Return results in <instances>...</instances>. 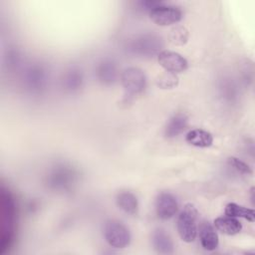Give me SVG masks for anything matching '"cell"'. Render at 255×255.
Segmentation results:
<instances>
[{
  "mask_svg": "<svg viewBox=\"0 0 255 255\" xmlns=\"http://www.w3.org/2000/svg\"><path fill=\"white\" fill-rule=\"evenodd\" d=\"M1 209V235H0V254H3L12 244L15 236V217L16 206L11 192L1 187L0 192Z\"/></svg>",
  "mask_w": 255,
  "mask_h": 255,
  "instance_id": "cell-1",
  "label": "cell"
},
{
  "mask_svg": "<svg viewBox=\"0 0 255 255\" xmlns=\"http://www.w3.org/2000/svg\"><path fill=\"white\" fill-rule=\"evenodd\" d=\"M197 216L196 207L191 203H186L177 218V231L182 241L190 243L196 238Z\"/></svg>",
  "mask_w": 255,
  "mask_h": 255,
  "instance_id": "cell-2",
  "label": "cell"
},
{
  "mask_svg": "<svg viewBox=\"0 0 255 255\" xmlns=\"http://www.w3.org/2000/svg\"><path fill=\"white\" fill-rule=\"evenodd\" d=\"M162 38L155 33H144L134 38L130 44V51L140 57L157 56L163 48Z\"/></svg>",
  "mask_w": 255,
  "mask_h": 255,
  "instance_id": "cell-3",
  "label": "cell"
},
{
  "mask_svg": "<svg viewBox=\"0 0 255 255\" xmlns=\"http://www.w3.org/2000/svg\"><path fill=\"white\" fill-rule=\"evenodd\" d=\"M104 237L107 243L118 249L126 248L130 243V232L120 220L110 219L104 225Z\"/></svg>",
  "mask_w": 255,
  "mask_h": 255,
  "instance_id": "cell-4",
  "label": "cell"
},
{
  "mask_svg": "<svg viewBox=\"0 0 255 255\" xmlns=\"http://www.w3.org/2000/svg\"><path fill=\"white\" fill-rule=\"evenodd\" d=\"M122 86L128 96L142 93L146 87V76L144 72L136 67H129L121 75Z\"/></svg>",
  "mask_w": 255,
  "mask_h": 255,
  "instance_id": "cell-5",
  "label": "cell"
},
{
  "mask_svg": "<svg viewBox=\"0 0 255 255\" xmlns=\"http://www.w3.org/2000/svg\"><path fill=\"white\" fill-rule=\"evenodd\" d=\"M76 171L70 165L58 164L48 175V184L56 190H67L76 181Z\"/></svg>",
  "mask_w": 255,
  "mask_h": 255,
  "instance_id": "cell-6",
  "label": "cell"
},
{
  "mask_svg": "<svg viewBox=\"0 0 255 255\" xmlns=\"http://www.w3.org/2000/svg\"><path fill=\"white\" fill-rule=\"evenodd\" d=\"M149 18L158 26H168L176 24L182 19V11L176 6L161 3L149 12Z\"/></svg>",
  "mask_w": 255,
  "mask_h": 255,
  "instance_id": "cell-7",
  "label": "cell"
},
{
  "mask_svg": "<svg viewBox=\"0 0 255 255\" xmlns=\"http://www.w3.org/2000/svg\"><path fill=\"white\" fill-rule=\"evenodd\" d=\"M157 61H158V64L166 72L173 73V74L182 73L188 68L187 60L180 54L173 51L162 50L157 55Z\"/></svg>",
  "mask_w": 255,
  "mask_h": 255,
  "instance_id": "cell-8",
  "label": "cell"
},
{
  "mask_svg": "<svg viewBox=\"0 0 255 255\" xmlns=\"http://www.w3.org/2000/svg\"><path fill=\"white\" fill-rule=\"evenodd\" d=\"M178 210V202L176 197L167 191L157 194L155 198L156 215L161 220H167L173 217Z\"/></svg>",
  "mask_w": 255,
  "mask_h": 255,
  "instance_id": "cell-9",
  "label": "cell"
},
{
  "mask_svg": "<svg viewBox=\"0 0 255 255\" xmlns=\"http://www.w3.org/2000/svg\"><path fill=\"white\" fill-rule=\"evenodd\" d=\"M25 84L32 92H41L47 85L48 75L46 70L40 65L31 66L25 75Z\"/></svg>",
  "mask_w": 255,
  "mask_h": 255,
  "instance_id": "cell-10",
  "label": "cell"
},
{
  "mask_svg": "<svg viewBox=\"0 0 255 255\" xmlns=\"http://www.w3.org/2000/svg\"><path fill=\"white\" fill-rule=\"evenodd\" d=\"M199 239L201 246L207 251H213L218 247L219 239L214 226L206 220H203L199 225Z\"/></svg>",
  "mask_w": 255,
  "mask_h": 255,
  "instance_id": "cell-11",
  "label": "cell"
},
{
  "mask_svg": "<svg viewBox=\"0 0 255 255\" xmlns=\"http://www.w3.org/2000/svg\"><path fill=\"white\" fill-rule=\"evenodd\" d=\"M97 78L103 85H113L118 79L116 63L111 59L103 60L97 67Z\"/></svg>",
  "mask_w": 255,
  "mask_h": 255,
  "instance_id": "cell-12",
  "label": "cell"
},
{
  "mask_svg": "<svg viewBox=\"0 0 255 255\" xmlns=\"http://www.w3.org/2000/svg\"><path fill=\"white\" fill-rule=\"evenodd\" d=\"M151 242L153 248L160 254H171L173 253V242L170 236L161 228H157L152 232Z\"/></svg>",
  "mask_w": 255,
  "mask_h": 255,
  "instance_id": "cell-13",
  "label": "cell"
},
{
  "mask_svg": "<svg viewBox=\"0 0 255 255\" xmlns=\"http://www.w3.org/2000/svg\"><path fill=\"white\" fill-rule=\"evenodd\" d=\"M213 224L215 229L229 236L236 235L242 230L241 222L238 219L231 216H227V215L215 218L213 221Z\"/></svg>",
  "mask_w": 255,
  "mask_h": 255,
  "instance_id": "cell-14",
  "label": "cell"
},
{
  "mask_svg": "<svg viewBox=\"0 0 255 255\" xmlns=\"http://www.w3.org/2000/svg\"><path fill=\"white\" fill-rule=\"evenodd\" d=\"M188 126V119L184 114H176L172 116L165 125L164 135L168 138L175 137L182 133Z\"/></svg>",
  "mask_w": 255,
  "mask_h": 255,
  "instance_id": "cell-15",
  "label": "cell"
},
{
  "mask_svg": "<svg viewBox=\"0 0 255 255\" xmlns=\"http://www.w3.org/2000/svg\"><path fill=\"white\" fill-rule=\"evenodd\" d=\"M187 143L196 147H209L213 142L212 134L201 128H193L185 135Z\"/></svg>",
  "mask_w": 255,
  "mask_h": 255,
  "instance_id": "cell-16",
  "label": "cell"
},
{
  "mask_svg": "<svg viewBox=\"0 0 255 255\" xmlns=\"http://www.w3.org/2000/svg\"><path fill=\"white\" fill-rule=\"evenodd\" d=\"M118 206L128 214H135L138 210V201L136 196L129 191H122L116 198Z\"/></svg>",
  "mask_w": 255,
  "mask_h": 255,
  "instance_id": "cell-17",
  "label": "cell"
},
{
  "mask_svg": "<svg viewBox=\"0 0 255 255\" xmlns=\"http://www.w3.org/2000/svg\"><path fill=\"white\" fill-rule=\"evenodd\" d=\"M224 213L227 216H231L234 218H244L249 222L255 221V213L254 210L251 208L244 207L242 205H239L235 202H229L226 204Z\"/></svg>",
  "mask_w": 255,
  "mask_h": 255,
  "instance_id": "cell-18",
  "label": "cell"
},
{
  "mask_svg": "<svg viewBox=\"0 0 255 255\" xmlns=\"http://www.w3.org/2000/svg\"><path fill=\"white\" fill-rule=\"evenodd\" d=\"M83 73L77 68L70 69L64 76L63 86L69 92L78 91L83 85Z\"/></svg>",
  "mask_w": 255,
  "mask_h": 255,
  "instance_id": "cell-19",
  "label": "cell"
},
{
  "mask_svg": "<svg viewBox=\"0 0 255 255\" xmlns=\"http://www.w3.org/2000/svg\"><path fill=\"white\" fill-rule=\"evenodd\" d=\"M169 42L175 46H182L187 43L188 30L183 26H175L169 32Z\"/></svg>",
  "mask_w": 255,
  "mask_h": 255,
  "instance_id": "cell-20",
  "label": "cell"
},
{
  "mask_svg": "<svg viewBox=\"0 0 255 255\" xmlns=\"http://www.w3.org/2000/svg\"><path fill=\"white\" fill-rule=\"evenodd\" d=\"M179 83V79L176 74L165 72L161 75H159L156 79V86L160 89L166 90V89H173L177 87Z\"/></svg>",
  "mask_w": 255,
  "mask_h": 255,
  "instance_id": "cell-21",
  "label": "cell"
},
{
  "mask_svg": "<svg viewBox=\"0 0 255 255\" xmlns=\"http://www.w3.org/2000/svg\"><path fill=\"white\" fill-rule=\"evenodd\" d=\"M227 163L233 168L235 169L237 172L243 174V175H252L253 171L252 168L244 161H242L241 159L235 157V156H230L227 159Z\"/></svg>",
  "mask_w": 255,
  "mask_h": 255,
  "instance_id": "cell-22",
  "label": "cell"
},
{
  "mask_svg": "<svg viewBox=\"0 0 255 255\" xmlns=\"http://www.w3.org/2000/svg\"><path fill=\"white\" fill-rule=\"evenodd\" d=\"M161 2H158V1H150V0H146V1H140L138 3L139 5V8L144 10V11H148V13L154 9L156 6L160 5Z\"/></svg>",
  "mask_w": 255,
  "mask_h": 255,
  "instance_id": "cell-23",
  "label": "cell"
}]
</instances>
